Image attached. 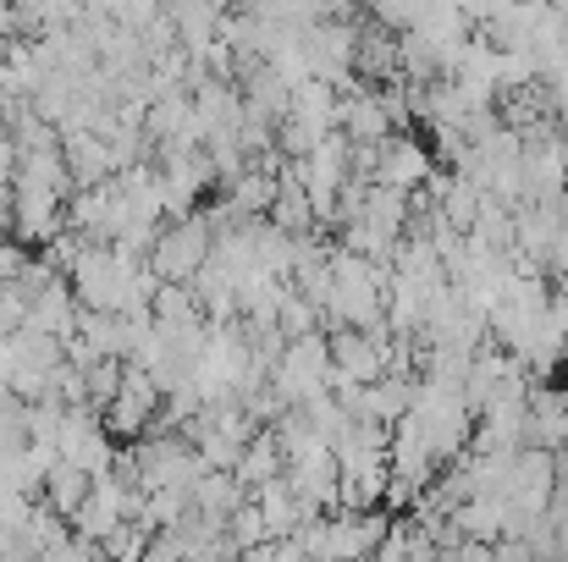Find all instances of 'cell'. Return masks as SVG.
Segmentation results:
<instances>
[{
    "label": "cell",
    "mask_w": 568,
    "mask_h": 562,
    "mask_svg": "<svg viewBox=\"0 0 568 562\" xmlns=\"http://www.w3.org/2000/svg\"><path fill=\"white\" fill-rule=\"evenodd\" d=\"M525 441L530 447H547V452H558L568 447V386H530V413H525Z\"/></svg>",
    "instance_id": "cell-4"
},
{
    "label": "cell",
    "mask_w": 568,
    "mask_h": 562,
    "mask_svg": "<svg viewBox=\"0 0 568 562\" xmlns=\"http://www.w3.org/2000/svg\"><path fill=\"white\" fill-rule=\"evenodd\" d=\"M89 491H94V474H89V469H78L72 458H55V463H50V474H44V491H39V497H44L55 513H67V519H72V513L83 508V497H89Z\"/></svg>",
    "instance_id": "cell-6"
},
{
    "label": "cell",
    "mask_w": 568,
    "mask_h": 562,
    "mask_svg": "<svg viewBox=\"0 0 568 562\" xmlns=\"http://www.w3.org/2000/svg\"><path fill=\"white\" fill-rule=\"evenodd\" d=\"M552 458H558V497H552V508H564L568 513V447H558Z\"/></svg>",
    "instance_id": "cell-7"
},
{
    "label": "cell",
    "mask_w": 568,
    "mask_h": 562,
    "mask_svg": "<svg viewBox=\"0 0 568 562\" xmlns=\"http://www.w3.org/2000/svg\"><path fill=\"white\" fill-rule=\"evenodd\" d=\"M332 375H337V359H332V337L326 331H304V337H287L276 370H271V386L287 397V402H310L321 391H332Z\"/></svg>",
    "instance_id": "cell-2"
},
{
    "label": "cell",
    "mask_w": 568,
    "mask_h": 562,
    "mask_svg": "<svg viewBox=\"0 0 568 562\" xmlns=\"http://www.w3.org/2000/svg\"><path fill=\"white\" fill-rule=\"evenodd\" d=\"M215 254V221L204 210H189V215H166L155 248H150V265L161 282H193Z\"/></svg>",
    "instance_id": "cell-1"
},
{
    "label": "cell",
    "mask_w": 568,
    "mask_h": 562,
    "mask_svg": "<svg viewBox=\"0 0 568 562\" xmlns=\"http://www.w3.org/2000/svg\"><path fill=\"white\" fill-rule=\"evenodd\" d=\"M282 469H287V452H282V441H276V430L265 425V430H260V436H254V441H248V447L237 452V469H232V474H237V480H243V486L254 491V486H265V480H276Z\"/></svg>",
    "instance_id": "cell-5"
},
{
    "label": "cell",
    "mask_w": 568,
    "mask_h": 562,
    "mask_svg": "<svg viewBox=\"0 0 568 562\" xmlns=\"http://www.w3.org/2000/svg\"><path fill=\"white\" fill-rule=\"evenodd\" d=\"M430 172H436V161H430V150H425L419 139H408L403 127L381 139L376 183H392V187H408V193H414V187L430 183Z\"/></svg>",
    "instance_id": "cell-3"
}]
</instances>
